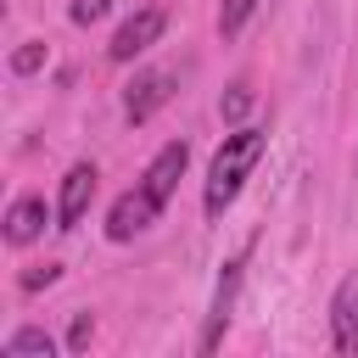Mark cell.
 Segmentation results:
<instances>
[{
    "label": "cell",
    "instance_id": "6da1fadb",
    "mask_svg": "<svg viewBox=\"0 0 358 358\" xmlns=\"http://www.w3.org/2000/svg\"><path fill=\"white\" fill-rule=\"evenodd\" d=\"M257 157H263V134H257V129H235V134L218 145L213 173H207V213H213V218L235 201V190H241V179L252 173Z\"/></svg>",
    "mask_w": 358,
    "mask_h": 358
},
{
    "label": "cell",
    "instance_id": "7a4b0ae2",
    "mask_svg": "<svg viewBox=\"0 0 358 358\" xmlns=\"http://www.w3.org/2000/svg\"><path fill=\"white\" fill-rule=\"evenodd\" d=\"M185 162H190V151H185V140H173V145H162V151H157V162L145 168V185H140V190H145V196H151V201L162 207V201L173 196V185H179V173H185Z\"/></svg>",
    "mask_w": 358,
    "mask_h": 358
},
{
    "label": "cell",
    "instance_id": "3957f363",
    "mask_svg": "<svg viewBox=\"0 0 358 358\" xmlns=\"http://www.w3.org/2000/svg\"><path fill=\"white\" fill-rule=\"evenodd\" d=\"M330 330H336V352H358V274L341 280L336 302H330Z\"/></svg>",
    "mask_w": 358,
    "mask_h": 358
},
{
    "label": "cell",
    "instance_id": "277c9868",
    "mask_svg": "<svg viewBox=\"0 0 358 358\" xmlns=\"http://www.w3.org/2000/svg\"><path fill=\"white\" fill-rule=\"evenodd\" d=\"M162 22H168V17H162L157 6L134 11V17H129V22L117 28V39H112V56H117V62H134V56H140V50H145V45H151V39L162 34Z\"/></svg>",
    "mask_w": 358,
    "mask_h": 358
},
{
    "label": "cell",
    "instance_id": "5b68a950",
    "mask_svg": "<svg viewBox=\"0 0 358 358\" xmlns=\"http://www.w3.org/2000/svg\"><path fill=\"white\" fill-rule=\"evenodd\" d=\"M151 218H157V201H151L145 190H129V196H117V201H112L106 235H112V241H129V235H140Z\"/></svg>",
    "mask_w": 358,
    "mask_h": 358
},
{
    "label": "cell",
    "instance_id": "8992f818",
    "mask_svg": "<svg viewBox=\"0 0 358 358\" xmlns=\"http://www.w3.org/2000/svg\"><path fill=\"white\" fill-rule=\"evenodd\" d=\"M90 196H95V168H90V162H78V168H67V179H62V207H56V218H62V229H73V224L84 218V207H90Z\"/></svg>",
    "mask_w": 358,
    "mask_h": 358
},
{
    "label": "cell",
    "instance_id": "52a82bcc",
    "mask_svg": "<svg viewBox=\"0 0 358 358\" xmlns=\"http://www.w3.org/2000/svg\"><path fill=\"white\" fill-rule=\"evenodd\" d=\"M162 101H168V73H140L129 90V123H145Z\"/></svg>",
    "mask_w": 358,
    "mask_h": 358
},
{
    "label": "cell",
    "instance_id": "ba28073f",
    "mask_svg": "<svg viewBox=\"0 0 358 358\" xmlns=\"http://www.w3.org/2000/svg\"><path fill=\"white\" fill-rule=\"evenodd\" d=\"M45 229V201H34V196H22L11 213H6V241L11 246H28L34 235Z\"/></svg>",
    "mask_w": 358,
    "mask_h": 358
},
{
    "label": "cell",
    "instance_id": "9c48e42d",
    "mask_svg": "<svg viewBox=\"0 0 358 358\" xmlns=\"http://www.w3.org/2000/svg\"><path fill=\"white\" fill-rule=\"evenodd\" d=\"M235 285H241V263H229V268H224V285H218V302H213V319H207V336H201V347H207V352L218 347V330H224L229 302H235Z\"/></svg>",
    "mask_w": 358,
    "mask_h": 358
},
{
    "label": "cell",
    "instance_id": "30bf717a",
    "mask_svg": "<svg viewBox=\"0 0 358 358\" xmlns=\"http://www.w3.org/2000/svg\"><path fill=\"white\" fill-rule=\"evenodd\" d=\"M34 352L50 358V336H45V330H17V336L6 341V358H34Z\"/></svg>",
    "mask_w": 358,
    "mask_h": 358
},
{
    "label": "cell",
    "instance_id": "8fae6325",
    "mask_svg": "<svg viewBox=\"0 0 358 358\" xmlns=\"http://www.w3.org/2000/svg\"><path fill=\"white\" fill-rule=\"evenodd\" d=\"M252 6H257V0H224V11H218V28H224V34H241V22L252 17Z\"/></svg>",
    "mask_w": 358,
    "mask_h": 358
},
{
    "label": "cell",
    "instance_id": "7c38bea8",
    "mask_svg": "<svg viewBox=\"0 0 358 358\" xmlns=\"http://www.w3.org/2000/svg\"><path fill=\"white\" fill-rule=\"evenodd\" d=\"M112 11V0H73V22H101Z\"/></svg>",
    "mask_w": 358,
    "mask_h": 358
},
{
    "label": "cell",
    "instance_id": "4fadbf2b",
    "mask_svg": "<svg viewBox=\"0 0 358 358\" xmlns=\"http://www.w3.org/2000/svg\"><path fill=\"white\" fill-rule=\"evenodd\" d=\"M246 106H252L246 90H229V95H224V117H246Z\"/></svg>",
    "mask_w": 358,
    "mask_h": 358
},
{
    "label": "cell",
    "instance_id": "5bb4252c",
    "mask_svg": "<svg viewBox=\"0 0 358 358\" xmlns=\"http://www.w3.org/2000/svg\"><path fill=\"white\" fill-rule=\"evenodd\" d=\"M50 280H56L50 263H45V268H28V274H22V291H39V285H50Z\"/></svg>",
    "mask_w": 358,
    "mask_h": 358
},
{
    "label": "cell",
    "instance_id": "9a60e30c",
    "mask_svg": "<svg viewBox=\"0 0 358 358\" xmlns=\"http://www.w3.org/2000/svg\"><path fill=\"white\" fill-rule=\"evenodd\" d=\"M39 56H45L39 45H28V50H17V73H34V67H39Z\"/></svg>",
    "mask_w": 358,
    "mask_h": 358
},
{
    "label": "cell",
    "instance_id": "2e32d148",
    "mask_svg": "<svg viewBox=\"0 0 358 358\" xmlns=\"http://www.w3.org/2000/svg\"><path fill=\"white\" fill-rule=\"evenodd\" d=\"M73 347H90V313L73 319Z\"/></svg>",
    "mask_w": 358,
    "mask_h": 358
}]
</instances>
